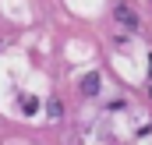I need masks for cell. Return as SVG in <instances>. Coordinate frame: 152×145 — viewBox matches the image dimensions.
<instances>
[{"mask_svg": "<svg viewBox=\"0 0 152 145\" xmlns=\"http://www.w3.org/2000/svg\"><path fill=\"white\" fill-rule=\"evenodd\" d=\"M96 89H99V74H88V78L81 81V92H88V96H92Z\"/></svg>", "mask_w": 152, "mask_h": 145, "instance_id": "obj_1", "label": "cell"}, {"mask_svg": "<svg viewBox=\"0 0 152 145\" xmlns=\"http://www.w3.org/2000/svg\"><path fill=\"white\" fill-rule=\"evenodd\" d=\"M117 18H120V21H127V25H134V14H131L127 7H117Z\"/></svg>", "mask_w": 152, "mask_h": 145, "instance_id": "obj_2", "label": "cell"}]
</instances>
